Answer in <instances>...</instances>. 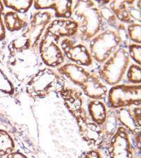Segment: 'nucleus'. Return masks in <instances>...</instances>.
Wrapping results in <instances>:
<instances>
[{
  "mask_svg": "<svg viewBox=\"0 0 141 158\" xmlns=\"http://www.w3.org/2000/svg\"><path fill=\"white\" fill-rule=\"evenodd\" d=\"M73 14L79 25L78 35L83 42L93 39L103 27L104 20L93 1H77L73 7Z\"/></svg>",
  "mask_w": 141,
  "mask_h": 158,
  "instance_id": "1",
  "label": "nucleus"
},
{
  "mask_svg": "<svg viewBox=\"0 0 141 158\" xmlns=\"http://www.w3.org/2000/svg\"><path fill=\"white\" fill-rule=\"evenodd\" d=\"M53 14L48 11H38L31 19L21 36L13 42V47L17 51L35 49L38 47L46 28L52 21Z\"/></svg>",
  "mask_w": 141,
  "mask_h": 158,
  "instance_id": "2",
  "label": "nucleus"
},
{
  "mask_svg": "<svg viewBox=\"0 0 141 158\" xmlns=\"http://www.w3.org/2000/svg\"><path fill=\"white\" fill-rule=\"evenodd\" d=\"M64 87L65 81L62 75L51 68H45L28 81L26 92L33 98H43L52 93H59Z\"/></svg>",
  "mask_w": 141,
  "mask_h": 158,
  "instance_id": "3",
  "label": "nucleus"
},
{
  "mask_svg": "<svg viewBox=\"0 0 141 158\" xmlns=\"http://www.w3.org/2000/svg\"><path fill=\"white\" fill-rule=\"evenodd\" d=\"M130 64L128 51L120 47L110 56L98 70L99 78L107 85L115 86L121 81Z\"/></svg>",
  "mask_w": 141,
  "mask_h": 158,
  "instance_id": "4",
  "label": "nucleus"
},
{
  "mask_svg": "<svg viewBox=\"0 0 141 158\" xmlns=\"http://www.w3.org/2000/svg\"><path fill=\"white\" fill-rule=\"evenodd\" d=\"M89 51L93 59L102 64L122 44V41L116 30L107 29L99 32L89 41Z\"/></svg>",
  "mask_w": 141,
  "mask_h": 158,
  "instance_id": "5",
  "label": "nucleus"
},
{
  "mask_svg": "<svg viewBox=\"0 0 141 158\" xmlns=\"http://www.w3.org/2000/svg\"><path fill=\"white\" fill-rule=\"evenodd\" d=\"M108 105L112 109L140 106V85H115L108 92Z\"/></svg>",
  "mask_w": 141,
  "mask_h": 158,
  "instance_id": "6",
  "label": "nucleus"
},
{
  "mask_svg": "<svg viewBox=\"0 0 141 158\" xmlns=\"http://www.w3.org/2000/svg\"><path fill=\"white\" fill-rule=\"evenodd\" d=\"M50 32L45 31L38 45L43 63L50 68H59L64 64L65 56L59 44Z\"/></svg>",
  "mask_w": 141,
  "mask_h": 158,
  "instance_id": "7",
  "label": "nucleus"
},
{
  "mask_svg": "<svg viewBox=\"0 0 141 158\" xmlns=\"http://www.w3.org/2000/svg\"><path fill=\"white\" fill-rule=\"evenodd\" d=\"M60 47L64 56L73 63L86 67L93 64L89 49L82 41L64 38L60 42Z\"/></svg>",
  "mask_w": 141,
  "mask_h": 158,
  "instance_id": "8",
  "label": "nucleus"
},
{
  "mask_svg": "<svg viewBox=\"0 0 141 158\" xmlns=\"http://www.w3.org/2000/svg\"><path fill=\"white\" fill-rule=\"evenodd\" d=\"M108 6L117 19L124 23H140V1H112Z\"/></svg>",
  "mask_w": 141,
  "mask_h": 158,
  "instance_id": "9",
  "label": "nucleus"
},
{
  "mask_svg": "<svg viewBox=\"0 0 141 158\" xmlns=\"http://www.w3.org/2000/svg\"><path fill=\"white\" fill-rule=\"evenodd\" d=\"M64 105L76 122L88 118L84 107V99L82 93L78 89L65 86L59 92Z\"/></svg>",
  "mask_w": 141,
  "mask_h": 158,
  "instance_id": "10",
  "label": "nucleus"
},
{
  "mask_svg": "<svg viewBox=\"0 0 141 158\" xmlns=\"http://www.w3.org/2000/svg\"><path fill=\"white\" fill-rule=\"evenodd\" d=\"M108 152L110 158H133L129 131L124 127H118L110 139Z\"/></svg>",
  "mask_w": 141,
  "mask_h": 158,
  "instance_id": "11",
  "label": "nucleus"
},
{
  "mask_svg": "<svg viewBox=\"0 0 141 158\" xmlns=\"http://www.w3.org/2000/svg\"><path fill=\"white\" fill-rule=\"evenodd\" d=\"M81 138L89 146L99 147L104 140L102 127L90 120V117L77 122Z\"/></svg>",
  "mask_w": 141,
  "mask_h": 158,
  "instance_id": "12",
  "label": "nucleus"
},
{
  "mask_svg": "<svg viewBox=\"0 0 141 158\" xmlns=\"http://www.w3.org/2000/svg\"><path fill=\"white\" fill-rule=\"evenodd\" d=\"M118 122L129 133L140 134L141 128L140 106H132L119 109L117 113Z\"/></svg>",
  "mask_w": 141,
  "mask_h": 158,
  "instance_id": "13",
  "label": "nucleus"
},
{
  "mask_svg": "<svg viewBox=\"0 0 141 158\" xmlns=\"http://www.w3.org/2000/svg\"><path fill=\"white\" fill-rule=\"evenodd\" d=\"M79 25L75 20L59 19L52 20L45 31L59 42L61 38H71L78 33Z\"/></svg>",
  "mask_w": 141,
  "mask_h": 158,
  "instance_id": "14",
  "label": "nucleus"
},
{
  "mask_svg": "<svg viewBox=\"0 0 141 158\" xmlns=\"http://www.w3.org/2000/svg\"><path fill=\"white\" fill-rule=\"evenodd\" d=\"M73 1H33L35 9L39 11L47 9L55 10V16L57 19H69L73 15Z\"/></svg>",
  "mask_w": 141,
  "mask_h": 158,
  "instance_id": "15",
  "label": "nucleus"
},
{
  "mask_svg": "<svg viewBox=\"0 0 141 158\" xmlns=\"http://www.w3.org/2000/svg\"><path fill=\"white\" fill-rule=\"evenodd\" d=\"M81 87L83 93L93 100L100 101L106 98L108 94L106 85L95 74L90 73Z\"/></svg>",
  "mask_w": 141,
  "mask_h": 158,
  "instance_id": "16",
  "label": "nucleus"
},
{
  "mask_svg": "<svg viewBox=\"0 0 141 158\" xmlns=\"http://www.w3.org/2000/svg\"><path fill=\"white\" fill-rule=\"evenodd\" d=\"M56 72L61 75L65 76L73 84L79 86H81L90 75V73L83 66L73 63H65L59 67Z\"/></svg>",
  "mask_w": 141,
  "mask_h": 158,
  "instance_id": "17",
  "label": "nucleus"
},
{
  "mask_svg": "<svg viewBox=\"0 0 141 158\" xmlns=\"http://www.w3.org/2000/svg\"><path fill=\"white\" fill-rule=\"evenodd\" d=\"M88 110L92 121L102 126L106 120L107 110L105 104L99 100H93L88 103Z\"/></svg>",
  "mask_w": 141,
  "mask_h": 158,
  "instance_id": "18",
  "label": "nucleus"
},
{
  "mask_svg": "<svg viewBox=\"0 0 141 158\" xmlns=\"http://www.w3.org/2000/svg\"><path fill=\"white\" fill-rule=\"evenodd\" d=\"M3 21L5 29H7L9 32L19 31L23 28H25L28 24L26 20L16 12L13 11L5 13Z\"/></svg>",
  "mask_w": 141,
  "mask_h": 158,
  "instance_id": "19",
  "label": "nucleus"
},
{
  "mask_svg": "<svg viewBox=\"0 0 141 158\" xmlns=\"http://www.w3.org/2000/svg\"><path fill=\"white\" fill-rule=\"evenodd\" d=\"M117 124V114L113 110L107 112L106 120L102 126L104 131V139L106 138L111 139L112 138L118 129Z\"/></svg>",
  "mask_w": 141,
  "mask_h": 158,
  "instance_id": "20",
  "label": "nucleus"
},
{
  "mask_svg": "<svg viewBox=\"0 0 141 158\" xmlns=\"http://www.w3.org/2000/svg\"><path fill=\"white\" fill-rule=\"evenodd\" d=\"M15 143L8 132L0 129V157L7 156L14 151Z\"/></svg>",
  "mask_w": 141,
  "mask_h": 158,
  "instance_id": "21",
  "label": "nucleus"
},
{
  "mask_svg": "<svg viewBox=\"0 0 141 158\" xmlns=\"http://www.w3.org/2000/svg\"><path fill=\"white\" fill-rule=\"evenodd\" d=\"M4 6L11 9L13 11L17 14H25L33 5V0L27 1H12V0H4L2 1Z\"/></svg>",
  "mask_w": 141,
  "mask_h": 158,
  "instance_id": "22",
  "label": "nucleus"
},
{
  "mask_svg": "<svg viewBox=\"0 0 141 158\" xmlns=\"http://www.w3.org/2000/svg\"><path fill=\"white\" fill-rule=\"evenodd\" d=\"M98 9L99 11V14H100L103 20L106 21L109 25H112V26L117 27L119 25L118 23V20L117 19L116 16L113 14V12L111 11V9L109 8L108 4H99Z\"/></svg>",
  "mask_w": 141,
  "mask_h": 158,
  "instance_id": "23",
  "label": "nucleus"
},
{
  "mask_svg": "<svg viewBox=\"0 0 141 158\" xmlns=\"http://www.w3.org/2000/svg\"><path fill=\"white\" fill-rule=\"evenodd\" d=\"M127 34L130 40L137 44L141 42V25L140 23L129 24L127 27Z\"/></svg>",
  "mask_w": 141,
  "mask_h": 158,
  "instance_id": "24",
  "label": "nucleus"
},
{
  "mask_svg": "<svg viewBox=\"0 0 141 158\" xmlns=\"http://www.w3.org/2000/svg\"><path fill=\"white\" fill-rule=\"evenodd\" d=\"M140 65L132 64L129 66L127 70L126 77L130 82L135 85L140 84L141 81V69Z\"/></svg>",
  "mask_w": 141,
  "mask_h": 158,
  "instance_id": "25",
  "label": "nucleus"
},
{
  "mask_svg": "<svg viewBox=\"0 0 141 158\" xmlns=\"http://www.w3.org/2000/svg\"><path fill=\"white\" fill-rule=\"evenodd\" d=\"M0 92L9 95H12L14 93V85L3 71L1 70V68H0Z\"/></svg>",
  "mask_w": 141,
  "mask_h": 158,
  "instance_id": "26",
  "label": "nucleus"
},
{
  "mask_svg": "<svg viewBox=\"0 0 141 158\" xmlns=\"http://www.w3.org/2000/svg\"><path fill=\"white\" fill-rule=\"evenodd\" d=\"M129 57L137 63V65L141 64V46L140 44H132L129 45Z\"/></svg>",
  "mask_w": 141,
  "mask_h": 158,
  "instance_id": "27",
  "label": "nucleus"
},
{
  "mask_svg": "<svg viewBox=\"0 0 141 158\" xmlns=\"http://www.w3.org/2000/svg\"><path fill=\"white\" fill-rule=\"evenodd\" d=\"M4 10V6L2 1H0V41L4 40L6 37V29H5L2 14Z\"/></svg>",
  "mask_w": 141,
  "mask_h": 158,
  "instance_id": "28",
  "label": "nucleus"
},
{
  "mask_svg": "<svg viewBox=\"0 0 141 158\" xmlns=\"http://www.w3.org/2000/svg\"><path fill=\"white\" fill-rule=\"evenodd\" d=\"M81 158H102V156L99 151L96 150H93L84 152Z\"/></svg>",
  "mask_w": 141,
  "mask_h": 158,
  "instance_id": "29",
  "label": "nucleus"
},
{
  "mask_svg": "<svg viewBox=\"0 0 141 158\" xmlns=\"http://www.w3.org/2000/svg\"><path fill=\"white\" fill-rule=\"evenodd\" d=\"M6 158H28L27 156L22 153V152H20L19 151H16V152H13L9 154L8 155H7Z\"/></svg>",
  "mask_w": 141,
  "mask_h": 158,
  "instance_id": "30",
  "label": "nucleus"
}]
</instances>
